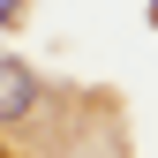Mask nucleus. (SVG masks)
I'll return each instance as SVG.
<instances>
[{"label":"nucleus","mask_w":158,"mask_h":158,"mask_svg":"<svg viewBox=\"0 0 158 158\" xmlns=\"http://www.w3.org/2000/svg\"><path fill=\"white\" fill-rule=\"evenodd\" d=\"M38 106V75L15 60V53H0V121H23Z\"/></svg>","instance_id":"obj_1"},{"label":"nucleus","mask_w":158,"mask_h":158,"mask_svg":"<svg viewBox=\"0 0 158 158\" xmlns=\"http://www.w3.org/2000/svg\"><path fill=\"white\" fill-rule=\"evenodd\" d=\"M15 15H23V0H0V23H15Z\"/></svg>","instance_id":"obj_2"}]
</instances>
